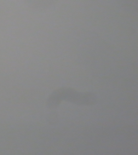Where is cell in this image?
<instances>
[{
	"instance_id": "obj_1",
	"label": "cell",
	"mask_w": 138,
	"mask_h": 155,
	"mask_svg": "<svg viewBox=\"0 0 138 155\" xmlns=\"http://www.w3.org/2000/svg\"><path fill=\"white\" fill-rule=\"evenodd\" d=\"M56 91L62 101L79 105H91L96 102V95L92 92H79L70 87H62Z\"/></svg>"
}]
</instances>
